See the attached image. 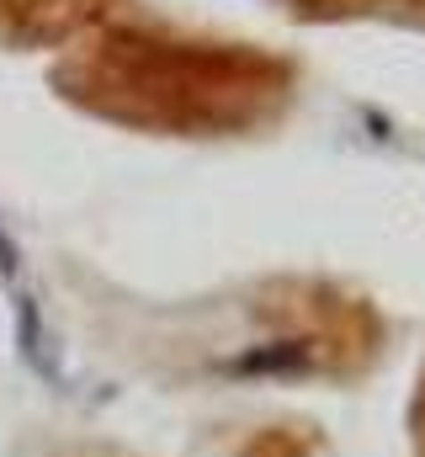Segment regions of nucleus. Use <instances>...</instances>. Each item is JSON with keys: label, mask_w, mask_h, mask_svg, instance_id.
I'll use <instances>...</instances> for the list:
<instances>
[{"label": "nucleus", "mask_w": 425, "mask_h": 457, "mask_svg": "<svg viewBox=\"0 0 425 457\" xmlns=\"http://www.w3.org/2000/svg\"><path fill=\"white\" fill-rule=\"evenodd\" d=\"M293 64L266 48L122 16L75 37L59 64V91L86 112L181 138L266 128L293 102Z\"/></svg>", "instance_id": "1"}, {"label": "nucleus", "mask_w": 425, "mask_h": 457, "mask_svg": "<svg viewBox=\"0 0 425 457\" xmlns=\"http://www.w3.org/2000/svg\"><path fill=\"white\" fill-rule=\"evenodd\" d=\"M122 0H0V43L16 48H70L106 16H117Z\"/></svg>", "instance_id": "2"}, {"label": "nucleus", "mask_w": 425, "mask_h": 457, "mask_svg": "<svg viewBox=\"0 0 425 457\" xmlns=\"http://www.w3.org/2000/svg\"><path fill=\"white\" fill-rule=\"evenodd\" d=\"M288 5L304 16H394L425 27V0H288Z\"/></svg>", "instance_id": "3"}, {"label": "nucleus", "mask_w": 425, "mask_h": 457, "mask_svg": "<svg viewBox=\"0 0 425 457\" xmlns=\"http://www.w3.org/2000/svg\"><path fill=\"white\" fill-rule=\"evenodd\" d=\"M415 436H421V457H425V372H421V399H415Z\"/></svg>", "instance_id": "4"}]
</instances>
